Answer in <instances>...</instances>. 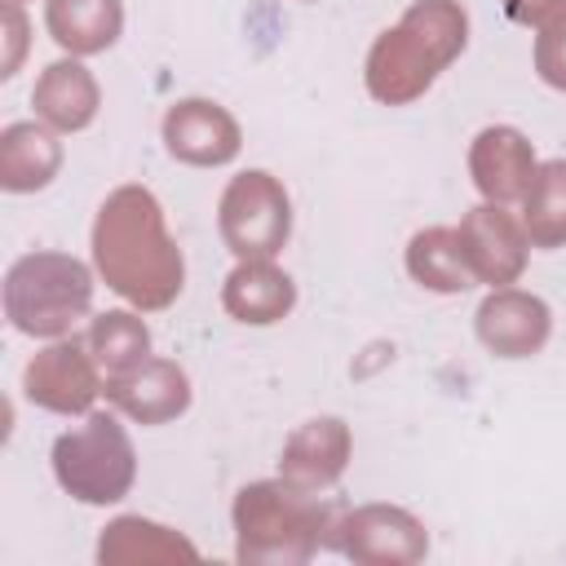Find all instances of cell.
Wrapping results in <instances>:
<instances>
[{
    "label": "cell",
    "mask_w": 566,
    "mask_h": 566,
    "mask_svg": "<svg viewBox=\"0 0 566 566\" xmlns=\"http://www.w3.org/2000/svg\"><path fill=\"white\" fill-rule=\"evenodd\" d=\"M22 389L40 411L53 416H88L97 394L106 389L102 367L88 349V336H57L49 349H40L27 371H22Z\"/></svg>",
    "instance_id": "52a82bcc"
},
{
    "label": "cell",
    "mask_w": 566,
    "mask_h": 566,
    "mask_svg": "<svg viewBox=\"0 0 566 566\" xmlns=\"http://www.w3.org/2000/svg\"><path fill=\"white\" fill-rule=\"evenodd\" d=\"M535 71L548 88L566 93V4L535 35Z\"/></svg>",
    "instance_id": "603a6c76"
},
{
    "label": "cell",
    "mask_w": 566,
    "mask_h": 566,
    "mask_svg": "<svg viewBox=\"0 0 566 566\" xmlns=\"http://www.w3.org/2000/svg\"><path fill=\"white\" fill-rule=\"evenodd\" d=\"M4 4H27V0H4Z\"/></svg>",
    "instance_id": "484cf974"
},
{
    "label": "cell",
    "mask_w": 566,
    "mask_h": 566,
    "mask_svg": "<svg viewBox=\"0 0 566 566\" xmlns=\"http://www.w3.org/2000/svg\"><path fill=\"white\" fill-rule=\"evenodd\" d=\"M217 230L221 243L234 252V261H274L292 239L287 186L265 168H248L230 177L217 203Z\"/></svg>",
    "instance_id": "8992f818"
},
{
    "label": "cell",
    "mask_w": 566,
    "mask_h": 566,
    "mask_svg": "<svg viewBox=\"0 0 566 566\" xmlns=\"http://www.w3.org/2000/svg\"><path fill=\"white\" fill-rule=\"evenodd\" d=\"M53 478L80 504H115L137 482V451L111 411H88L84 424L53 442Z\"/></svg>",
    "instance_id": "5b68a950"
},
{
    "label": "cell",
    "mask_w": 566,
    "mask_h": 566,
    "mask_svg": "<svg viewBox=\"0 0 566 566\" xmlns=\"http://www.w3.org/2000/svg\"><path fill=\"white\" fill-rule=\"evenodd\" d=\"M44 27L62 53L93 57L124 35V4L119 0H44Z\"/></svg>",
    "instance_id": "ac0fdd59"
},
{
    "label": "cell",
    "mask_w": 566,
    "mask_h": 566,
    "mask_svg": "<svg viewBox=\"0 0 566 566\" xmlns=\"http://www.w3.org/2000/svg\"><path fill=\"white\" fill-rule=\"evenodd\" d=\"M0 31H4V57H0V75L9 80L27 53V18H22V4H4V18H0Z\"/></svg>",
    "instance_id": "cb8c5ba5"
},
{
    "label": "cell",
    "mask_w": 566,
    "mask_h": 566,
    "mask_svg": "<svg viewBox=\"0 0 566 566\" xmlns=\"http://www.w3.org/2000/svg\"><path fill=\"white\" fill-rule=\"evenodd\" d=\"M31 106H35V119L49 124L53 133H84L102 111L97 75L80 57H57L35 75Z\"/></svg>",
    "instance_id": "9a60e30c"
},
{
    "label": "cell",
    "mask_w": 566,
    "mask_h": 566,
    "mask_svg": "<svg viewBox=\"0 0 566 566\" xmlns=\"http://www.w3.org/2000/svg\"><path fill=\"white\" fill-rule=\"evenodd\" d=\"M305 4H310V0H305Z\"/></svg>",
    "instance_id": "4316f807"
},
{
    "label": "cell",
    "mask_w": 566,
    "mask_h": 566,
    "mask_svg": "<svg viewBox=\"0 0 566 566\" xmlns=\"http://www.w3.org/2000/svg\"><path fill=\"white\" fill-rule=\"evenodd\" d=\"M93 310V270L71 252H27L4 274V318L35 340L71 336Z\"/></svg>",
    "instance_id": "277c9868"
},
{
    "label": "cell",
    "mask_w": 566,
    "mask_h": 566,
    "mask_svg": "<svg viewBox=\"0 0 566 566\" xmlns=\"http://www.w3.org/2000/svg\"><path fill=\"white\" fill-rule=\"evenodd\" d=\"M478 340L495 358H531L553 336V310L544 296L522 287H491V296L473 314Z\"/></svg>",
    "instance_id": "8fae6325"
},
{
    "label": "cell",
    "mask_w": 566,
    "mask_h": 566,
    "mask_svg": "<svg viewBox=\"0 0 566 566\" xmlns=\"http://www.w3.org/2000/svg\"><path fill=\"white\" fill-rule=\"evenodd\" d=\"M106 402L137 424H168L190 407V376L172 358H142L128 371L106 376Z\"/></svg>",
    "instance_id": "7c38bea8"
},
{
    "label": "cell",
    "mask_w": 566,
    "mask_h": 566,
    "mask_svg": "<svg viewBox=\"0 0 566 566\" xmlns=\"http://www.w3.org/2000/svg\"><path fill=\"white\" fill-rule=\"evenodd\" d=\"M340 504L287 486L283 478L248 482L234 495V557L243 566H296L318 548H332Z\"/></svg>",
    "instance_id": "3957f363"
},
{
    "label": "cell",
    "mask_w": 566,
    "mask_h": 566,
    "mask_svg": "<svg viewBox=\"0 0 566 566\" xmlns=\"http://www.w3.org/2000/svg\"><path fill=\"white\" fill-rule=\"evenodd\" d=\"M88 349L102 367V376L128 371L133 363L150 358V327L142 323V310H106L88 323Z\"/></svg>",
    "instance_id": "7402d4cb"
},
{
    "label": "cell",
    "mask_w": 566,
    "mask_h": 566,
    "mask_svg": "<svg viewBox=\"0 0 566 566\" xmlns=\"http://www.w3.org/2000/svg\"><path fill=\"white\" fill-rule=\"evenodd\" d=\"M102 566H172V562H199V548L177 535L172 526H159L150 517H115L97 539Z\"/></svg>",
    "instance_id": "e0dca14e"
},
{
    "label": "cell",
    "mask_w": 566,
    "mask_h": 566,
    "mask_svg": "<svg viewBox=\"0 0 566 566\" xmlns=\"http://www.w3.org/2000/svg\"><path fill=\"white\" fill-rule=\"evenodd\" d=\"M500 4H504V18H509V22H517V27H535V31H539L566 0H500Z\"/></svg>",
    "instance_id": "d4e9b609"
},
{
    "label": "cell",
    "mask_w": 566,
    "mask_h": 566,
    "mask_svg": "<svg viewBox=\"0 0 566 566\" xmlns=\"http://www.w3.org/2000/svg\"><path fill=\"white\" fill-rule=\"evenodd\" d=\"M93 270L133 310H168L186 287V256L146 186H115L93 221Z\"/></svg>",
    "instance_id": "6da1fadb"
},
{
    "label": "cell",
    "mask_w": 566,
    "mask_h": 566,
    "mask_svg": "<svg viewBox=\"0 0 566 566\" xmlns=\"http://www.w3.org/2000/svg\"><path fill=\"white\" fill-rule=\"evenodd\" d=\"M535 168V146L513 124H486L469 142V177L486 203H522Z\"/></svg>",
    "instance_id": "5bb4252c"
},
{
    "label": "cell",
    "mask_w": 566,
    "mask_h": 566,
    "mask_svg": "<svg viewBox=\"0 0 566 566\" xmlns=\"http://www.w3.org/2000/svg\"><path fill=\"white\" fill-rule=\"evenodd\" d=\"M522 230L531 248H566V159H544L522 195Z\"/></svg>",
    "instance_id": "44dd1931"
},
{
    "label": "cell",
    "mask_w": 566,
    "mask_h": 566,
    "mask_svg": "<svg viewBox=\"0 0 566 566\" xmlns=\"http://www.w3.org/2000/svg\"><path fill=\"white\" fill-rule=\"evenodd\" d=\"M407 274L429 287V292H442V296H455V292H469L478 279L460 252V234L455 226H429V230H416L411 243H407Z\"/></svg>",
    "instance_id": "ffe728a7"
},
{
    "label": "cell",
    "mask_w": 566,
    "mask_h": 566,
    "mask_svg": "<svg viewBox=\"0 0 566 566\" xmlns=\"http://www.w3.org/2000/svg\"><path fill=\"white\" fill-rule=\"evenodd\" d=\"M464 44L469 13L460 0H416L389 31L371 40L363 84L380 106H411L464 53Z\"/></svg>",
    "instance_id": "7a4b0ae2"
},
{
    "label": "cell",
    "mask_w": 566,
    "mask_h": 566,
    "mask_svg": "<svg viewBox=\"0 0 566 566\" xmlns=\"http://www.w3.org/2000/svg\"><path fill=\"white\" fill-rule=\"evenodd\" d=\"M221 305L234 323L270 327L296 310V283L274 261H239L221 283Z\"/></svg>",
    "instance_id": "2e32d148"
},
{
    "label": "cell",
    "mask_w": 566,
    "mask_h": 566,
    "mask_svg": "<svg viewBox=\"0 0 566 566\" xmlns=\"http://www.w3.org/2000/svg\"><path fill=\"white\" fill-rule=\"evenodd\" d=\"M460 234V252L473 270L478 283L486 287H513L526 270V256H531V239L522 230V217L509 212V203H478L460 217L455 226Z\"/></svg>",
    "instance_id": "9c48e42d"
},
{
    "label": "cell",
    "mask_w": 566,
    "mask_h": 566,
    "mask_svg": "<svg viewBox=\"0 0 566 566\" xmlns=\"http://www.w3.org/2000/svg\"><path fill=\"white\" fill-rule=\"evenodd\" d=\"M159 133H164V150L177 164H190V168H226L243 150L239 119L221 102H208V97H181V102H172L164 111Z\"/></svg>",
    "instance_id": "30bf717a"
},
{
    "label": "cell",
    "mask_w": 566,
    "mask_h": 566,
    "mask_svg": "<svg viewBox=\"0 0 566 566\" xmlns=\"http://www.w3.org/2000/svg\"><path fill=\"white\" fill-rule=\"evenodd\" d=\"M332 548L358 566H416L429 553V531L398 504H363L340 513Z\"/></svg>",
    "instance_id": "ba28073f"
},
{
    "label": "cell",
    "mask_w": 566,
    "mask_h": 566,
    "mask_svg": "<svg viewBox=\"0 0 566 566\" xmlns=\"http://www.w3.org/2000/svg\"><path fill=\"white\" fill-rule=\"evenodd\" d=\"M349 451H354L349 424L340 416H314L301 429H292V438L283 442L279 478L287 486H296V491L323 495V491H332L340 482V473L349 464Z\"/></svg>",
    "instance_id": "4fadbf2b"
},
{
    "label": "cell",
    "mask_w": 566,
    "mask_h": 566,
    "mask_svg": "<svg viewBox=\"0 0 566 566\" xmlns=\"http://www.w3.org/2000/svg\"><path fill=\"white\" fill-rule=\"evenodd\" d=\"M62 168V142L49 124H9L0 133V190L31 195L44 190Z\"/></svg>",
    "instance_id": "d6986e66"
}]
</instances>
